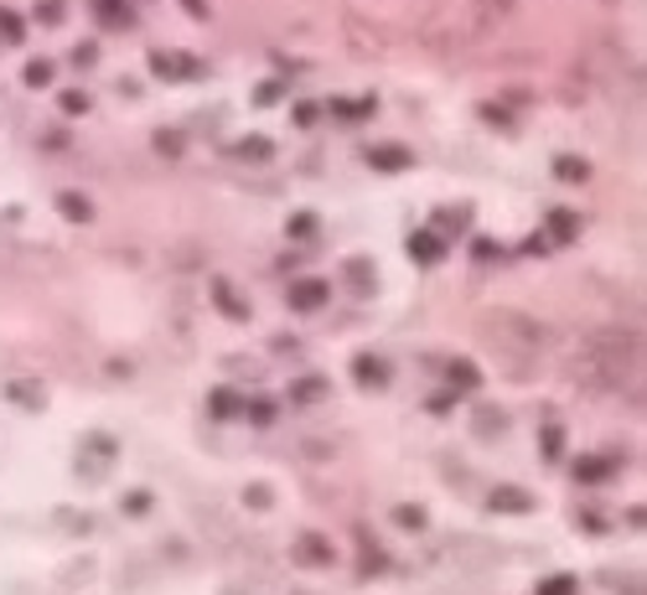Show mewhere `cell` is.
<instances>
[{
  "label": "cell",
  "instance_id": "obj_1",
  "mask_svg": "<svg viewBox=\"0 0 647 595\" xmlns=\"http://www.w3.org/2000/svg\"><path fill=\"white\" fill-rule=\"evenodd\" d=\"M569 378L586 389H611L627 398L647 378V332L643 326H601L569 357Z\"/></svg>",
  "mask_w": 647,
  "mask_h": 595
},
{
  "label": "cell",
  "instance_id": "obj_2",
  "mask_svg": "<svg viewBox=\"0 0 647 595\" xmlns=\"http://www.w3.org/2000/svg\"><path fill=\"white\" fill-rule=\"evenodd\" d=\"M560 177H565V181H580V177H586V160H560Z\"/></svg>",
  "mask_w": 647,
  "mask_h": 595
},
{
  "label": "cell",
  "instance_id": "obj_3",
  "mask_svg": "<svg viewBox=\"0 0 647 595\" xmlns=\"http://www.w3.org/2000/svg\"><path fill=\"white\" fill-rule=\"evenodd\" d=\"M627 404H637V409H647V378H643V383H637V389H632V394H627Z\"/></svg>",
  "mask_w": 647,
  "mask_h": 595
},
{
  "label": "cell",
  "instance_id": "obj_4",
  "mask_svg": "<svg viewBox=\"0 0 647 595\" xmlns=\"http://www.w3.org/2000/svg\"><path fill=\"white\" fill-rule=\"evenodd\" d=\"M550 595H569V580H550Z\"/></svg>",
  "mask_w": 647,
  "mask_h": 595
}]
</instances>
